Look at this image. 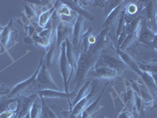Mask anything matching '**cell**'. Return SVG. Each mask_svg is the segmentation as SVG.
Instances as JSON below:
<instances>
[{"label": "cell", "mask_w": 157, "mask_h": 118, "mask_svg": "<svg viewBox=\"0 0 157 118\" xmlns=\"http://www.w3.org/2000/svg\"><path fill=\"white\" fill-rule=\"evenodd\" d=\"M42 61H43V57L40 60V63H39V66H38L37 69L34 73V74L30 77V78L27 79L26 81H23V82L20 83V84H17L14 88H13L12 91H10V93L8 94V97L10 98H17L19 96H24L25 93L32 91L33 94L36 93L35 91V88H36V79H37L38 73H39L40 67H41Z\"/></svg>", "instance_id": "4"}, {"label": "cell", "mask_w": 157, "mask_h": 118, "mask_svg": "<svg viewBox=\"0 0 157 118\" xmlns=\"http://www.w3.org/2000/svg\"><path fill=\"white\" fill-rule=\"evenodd\" d=\"M39 97L42 98H67L68 99V102L71 106V100H74L76 94L72 91L71 93H66V92H62L61 91H55V90H43V91H39L37 92Z\"/></svg>", "instance_id": "14"}, {"label": "cell", "mask_w": 157, "mask_h": 118, "mask_svg": "<svg viewBox=\"0 0 157 118\" xmlns=\"http://www.w3.org/2000/svg\"><path fill=\"white\" fill-rule=\"evenodd\" d=\"M62 3L65 4L75 13H76L79 16L83 17L86 19L90 20V21H94V16L91 13H90L87 10H86L83 7L84 5H81L80 1H72V0H69V1H63L61 2Z\"/></svg>", "instance_id": "15"}, {"label": "cell", "mask_w": 157, "mask_h": 118, "mask_svg": "<svg viewBox=\"0 0 157 118\" xmlns=\"http://www.w3.org/2000/svg\"><path fill=\"white\" fill-rule=\"evenodd\" d=\"M133 118H135V117H134H134H133Z\"/></svg>", "instance_id": "31"}, {"label": "cell", "mask_w": 157, "mask_h": 118, "mask_svg": "<svg viewBox=\"0 0 157 118\" xmlns=\"http://www.w3.org/2000/svg\"><path fill=\"white\" fill-rule=\"evenodd\" d=\"M59 65H60V71L62 75L64 80V92L69 93V82L71 81V77L73 75V72L71 69V65L68 61L66 56V44L65 41L63 42L60 48V56H59Z\"/></svg>", "instance_id": "5"}, {"label": "cell", "mask_w": 157, "mask_h": 118, "mask_svg": "<svg viewBox=\"0 0 157 118\" xmlns=\"http://www.w3.org/2000/svg\"><path fill=\"white\" fill-rule=\"evenodd\" d=\"M40 98H41V101H42L43 109H44L46 112H47V114H48V116H49V117L50 118H59L58 116H57V115L55 113V112H54V111L53 110V109H52L50 106H48L47 104L45 103L44 98H42V97H40Z\"/></svg>", "instance_id": "25"}, {"label": "cell", "mask_w": 157, "mask_h": 118, "mask_svg": "<svg viewBox=\"0 0 157 118\" xmlns=\"http://www.w3.org/2000/svg\"><path fill=\"white\" fill-rule=\"evenodd\" d=\"M10 88L7 86H4V85H1L0 86V97L6 95L10 93Z\"/></svg>", "instance_id": "28"}, {"label": "cell", "mask_w": 157, "mask_h": 118, "mask_svg": "<svg viewBox=\"0 0 157 118\" xmlns=\"http://www.w3.org/2000/svg\"><path fill=\"white\" fill-rule=\"evenodd\" d=\"M40 118H50L49 117V116H48V114H47V112H46V111H45L43 109V113H42L41 117Z\"/></svg>", "instance_id": "29"}, {"label": "cell", "mask_w": 157, "mask_h": 118, "mask_svg": "<svg viewBox=\"0 0 157 118\" xmlns=\"http://www.w3.org/2000/svg\"><path fill=\"white\" fill-rule=\"evenodd\" d=\"M17 108V98H10L7 95L0 97V114L6 111H16Z\"/></svg>", "instance_id": "19"}, {"label": "cell", "mask_w": 157, "mask_h": 118, "mask_svg": "<svg viewBox=\"0 0 157 118\" xmlns=\"http://www.w3.org/2000/svg\"><path fill=\"white\" fill-rule=\"evenodd\" d=\"M3 29V27H2V26H0V32Z\"/></svg>", "instance_id": "30"}, {"label": "cell", "mask_w": 157, "mask_h": 118, "mask_svg": "<svg viewBox=\"0 0 157 118\" xmlns=\"http://www.w3.org/2000/svg\"><path fill=\"white\" fill-rule=\"evenodd\" d=\"M94 65L97 66H104L106 68L116 70L120 74L123 73V72L127 69V65L123 62L120 57H116V56L109 55L103 52L98 57V61Z\"/></svg>", "instance_id": "7"}, {"label": "cell", "mask_w": 157, "mask_h": 118, "mask_svg": "<svg viewBox=\"0 0 157 118\" xmlns=\"http://www.w3.org/2000/svg\"><path fill=\"white\" fill-rule=\"evenodd\" d=\"M43 90H55V91H61L60 88L57 86L55 82L54 81L49 72V68L47 66L46 63L42 61L41 67L38 73L37 79H36V85L35 88L36 93L39 91Z\"/></svg>", "instance_id": "3"}, {"label": "cell", "mask_w": 157, "mask_h": 118, "mask_svg": "<svg viewBox=\"0 0 157 118\" xmlns=\"http://www.w3.org/2000/svg\"><path fill=\"white\" fill-rule=\"evenodd\" d=\"M125 2V1H123L120 4L116 6V7L111 10L109 13L107 14L102 22V27L103 28H108L110 30L111 27H114L115 25H117L118 22L120 21V18L121 17L122 14L123 12V10L125 8L126 6L123 5V3Z\"/></svg>", "instance_id": "11"}, {"label": "cell", "mask_w": 157, "mask_h": 118, "mask_svg": "<svg viewBox=\"0 0 157 118\" xmlns=\"http://www.w3.org/2000/svg\"><path fill=\"white\" fill-rule=\"evenodd\" d=\"M137 43L142 45L143 47H153L155 50L156 49V32L150 29L147 26L143 18L141 20V31H140Z\"/></svg>", "instance_id": "9"}, {"label": "cell", "mask_w": 157, "mask_h": 118, "mask_svg": "<svg viewBox=\"0 0 157 118\" xmlns=\"http://www.w3.org/2000/svg\"><path fill=\"white\" fill-rule=\"evenodd\" d=\"M117 54L121 58L122 61L127 65L128 68L131 69L133 71L135 72L136 73L141 77V80L144 81L145 85L148 87L149 91H151L153 98H156V84H155V81L152 78V76L140 69L137 66V62L134 60V57L127 54V53H126L125 51L117 50Z\"/></svg>", "instance_id": "2"}, {"label": "cell", "mask_w": 157, "mask_h": 118, "mask_svg": "<svg viewBox=\"0 0 157 118\" xmlns=\"http://www.w3.org/2000/svg\"><path fill=\"white\" fill-rule=\"evenodd\" d=\"M56 13L61 22L72 25H75L78 16L76 13L71 10L68 6L64 3L61 4L57 9H56Z\"/></svg>", "instance_id": "13"}, {"label": "cell", "mask_w": 157, "mask_h": 118, "mask_svg": "<svg viewBox=\"0 0 157 118\" xmlns=\"http://www.w3.org/2000/svg\"><path fill=\"white\" fill-rule=\"evenodd\" d=\"M56 10V5H54V6H52L51 8L48 9L47 10L43 11L41 14L39 15V18H37L38 19V26L41 29H44L46 26L47 25L48 22H50V20L51 19L52 14Z\"/></svg>", "instance_id": "22"}, {"label": "cell", "mask_w": 157, "mask_h": 118, "mask_svg": "<svg viewBox=\"0 0 157 118\" xmlns=\"http://www.w3.org/2000/svg\"><path fill=\"white\" fill-rule=\"evenodd\" d=\"M16 113V111H6L0 114V118H13Z\"/></svg>", "instance_id": "27"}, {"label": "cell", "mask_w": 157, "mask_h": 118, "mask_svg": "<svg viewBox=\"0 0 157 118\" xmlns=\"http://www.w3.org/2000/svg\"><path fill=\"white\" fill-rule=\"evenodd\" d=\"M24 6H25L26 17H27L29 19H32V18H37L38 14L34 8H32V6H30L29 5H28L27 2H25V5H24Z\"/></svg>", "instance_id": "24"}, {"label": "cell", "mask_w": 157, "mask_h": 118, "mask_svg": "<svg viewBox=\"0 0 157 118\" xmlns=\"http://www.w3.org/2000/svg\"><path fill=\"white\" fill-rule=\"evenodd\" d=\"M43 113V105L40 97L38 96L29 110L30 118H40Z\"/></svg>", "instance_id": "23"}, {"label": "cell", "mask_w": 157, "mask_h": 118, "mask_svg": "<svg viewBox=\"0 0 157 118\" xmlns=\"http://www.w3.org/2000/svg\"><path fill=\"white\" fill-rule=\"evenodd\" d=\"M73 26L74 25L70 24L65 23L59 21L56 29V35H57V44L59 49L61 48V45L63 42L65 41V39L72 36L73 33Z\"/></svg>", "instance_id": "12"}, {"label": "cell", "mask_w": 157, "mask_h": 118, "mask_svg": "<svg viewBox=\"0 0 157 118\" xmlns=\"http://www.w3.org/2000/svg\"><path fill=\"white\" fill-rule=\"evenodd\" d=\"M109 31H110L109 29L105 28L97 37V40L94 44L91 45L88 50H84L80 49L79 50L76 70H75V81H74L75 88L73 91L75 94H77L78 90L82 86L84 81L87 77L88 73L91 69L94 68L98 57H100L103 52L105 51L106 48L109 47Z\"/></svg>", "instance_id": "1"}, {"label": "cell", "mask_w": 157, "mask_h": 118, "mask_svg": "<svg viewBox=\"0 0 157 118\" xmlns=\"http://www.w3.org/2000/svg\"><path fill=\"white\" fill-rule=\"evenodd\" d=\"M38 96L39 95L37 93H34L29 96L17 97V108L16 113L13 118H25Z\"/></svg>", "instance_id": "10"}, {"label": "cell", "mask_w": 157, "mask_h": 118, "mask_svg": "<svg viewBox=\"0 0 157 118\" xmlns=\"http://www.w3.org/2000/svg\"><path fill=\"white\" fill-rule=\"evenodd\" d=\"M106 87H107V84H105V86L104 87L101 95H99V96H98L82 113H81V115L79 116L78 118H92L94 115V113H96L101 108V106H100V102L101 100V98L102 96H103L104 92L105 91Z\"/></svg>", "instance_id": "18"}, {"label": "cell", "mask_w": 157, "mask_h": 118, "mask_svg": "<svg viewBox=\"0 0 157 118\" xmlns=\"http://www.w3.org/2000/svg\"><path fill=\"white\" fill-rule=\"evenodd\" d=\"M18 32L14 25H13V20L10 19L8 25L0 32V46L1 49H8L12 47L17 39Z\"/></svg>", "instance_id": "8"}, {"label": "cell", "mask_w": 157, "mask_h": 118, "mask_svg": "<svg viewBox=\"0 0 157 118\" xmlns=\"http://www.w3.org/2000/svg\"><path fill=\"white\" fill-rule=\"evenodd\" d=\"M137 66L142 71L152 76L154 80H156V69L157 61L155 59H148L141 62L137 63Z\"/></svg>", "instance_id": "20"}, {"label": "cell", "mask_w": 157, "mask_h": 118, "mask_svg": "<svg viewBox=\"0 0 157 118\" xmlns=\"http://www.w3.org/2000/svg\"><path fill=\"white\" fill-rule=\"evenodd\" d=\"M85 18L82 16L78 15L76 22L73 26V33H72V45L75 48L79 50V43L81 39L84 34L83 32V24Z\"/></svg>", "instance_id": "16"}, {"label": "cell", "mask_w": 157, "mask_h": 118, "mask_svg": "<svg viewBox=\"0 0 157 118\" xmlns=\"http://www.w3.org/2000/svg\"><path fill=\"white\" fill-rule=\"evenodd\" d=\"M65 44H66L67 58H68V61H69L70 65H71L72 72H73L74 73L75 70H76L77 61H78V54H79V50H78V49L75 48L74 47L69 38L65 39Z\"/></svg>", "instance_id": "17"}, {"label": "cell", "mask_w": 157, "mask_h": 118, "mask_svg": "<svg viewBox=\"0 0 157 118\" xmlns=\"http://www.w3.org/2000/svg\"><path fill=\"white\" fill-rule=\"evenodd\" d=\"M98 81H95L92 83V87H91L90 92L89 95L84 98H82V100H80L78 103L75 105L73 107V109H71V113H70L69 117L68 118H78L81 113L83 112L88 106L90 105L96 99V96L98 95Z\"/></svg>", "instance_id": "6"}, {"label": "cell", "mask_w": 157, "mask_h": 118, "mask_svg": "<svg viewBox=\"0 0 157 118\" xmlns=\"http://www.w3.org/2000/svg\"><path fill=\"white\" fill-rule=\"evenodd\" d=\"M133 117H134V116H133L132 113H130L128 109H123V110L119 113L117 118H133Z\"/></svg>", "instance_id": "26"}, {"label": "cell", "mask_w": 157, "mask_h": 118, "mask_svg": "<svg viewBox=\"0 0 157 118\" xmlns=\"http://www.w3.org/2000/svg\"><path fill=\"white\" fill-rule=\"evenodd\" d=\"M91 87H92V82L90 81H86V82L82 84V86L81 87L80 89L78 90V92H77L76 95H75L74 100L71 102V105L69 107V113H71V109H73L74 106L78 103L80 100H82V98H84L85 97L89 95V93L90 92Z\"/></svg>", "instance_id": "21"}]
</instances>
